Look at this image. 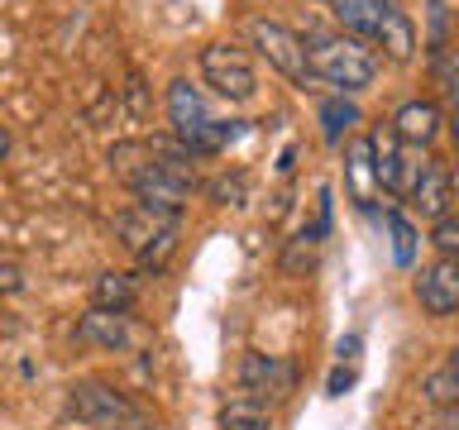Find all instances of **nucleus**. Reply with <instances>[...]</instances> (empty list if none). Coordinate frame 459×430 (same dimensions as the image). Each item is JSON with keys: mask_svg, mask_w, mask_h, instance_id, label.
I'll return each instance as SVG.
<instances>
[{"mask_svg": "<svg viewBox=\"0 0 459 430\" xmlns=\"http://www.w3.org/2000/svg\"><path fill=\"white\" fill-rule=\"evenodd\" d=\"M168 120H172V139L192 158H215L239 139V120H215L206 110V96L186 77H178L168 86Z\"/></svg>", "mask_w": 459, "mask_h": 430, "instance_id": "1", "label": "nucleus"}, {"mask_svg": "<svg viewBox=\"0 0 459 430\" xmlns=\"http://www.w3.org/2000/svg\"><path fill=\"white\" fill-rule=\"evenodd\" d=\"M311 72L316 82L335 86V91H364V86L378 77V57L364 39H350V34H321L311 39Z\"/></svg>", "mask_w": 459, "mask_h": 430, "instance_id": "2", "label": "nucleus"}, {"mask_svg": "<svg viewBox=\"0 0 459 430\" xmlns=\"http://www.w3.org/2000/svg\"><path fill=\"white\" fill-rule=\"evenodd\" d=\"M110 168L125 177V186L134 192V201L149 215H158V220H172L178 225L182 220V211H186V201H192V186L196 182H186V177H172V172H163L149 158V143H143V163H129V158H110Z\"/></svg>", "mask_w": 459, "mask_h": 430, "instance_id": "3", "label": "nucleus"}, {"mask_svg": "<svg viewBox=\"0 0 459 430\" xmlns=\"http://www.w3.org/2000/svg\"><path fill=\"white\" fill-rule=\"evenodd\" d=\"M249 43L258 53L268 57V67H278L292 86H307L316 82V72H311V48H307V39L297 34V29H287V24H278V20H249Z\"/></svg>", "mask_w": 459, "mask_h": 430, "instance_id": "4", "label": "nucleus"}, {"mask_svg": "<svg viewBox=\"0 0 459 430\" xmlns=\"http://www.w3.org/2000/svg\"><path fill=\"white\" fill-rule=\"evenodd\" d=\"M115 235H120V244L139 258L143 272H158L172 258V249H178V225L158 220V215H149L143 206H129V211L115 215Z\"/></svg>", "mask_w": 459, "mask_h": 430, "instance_id": "5", "label": "nucleus"}, {"mask_svg": "<svg viewBox=\"0 0 459 430\" xmlns=\"http://www.w3.org/2000/svg\"><path fill=\"white\" fill-rule=\"evenodd\" d=\"M201 82L230 106H244V100L258 96V72L249 53L235 48V43H206L201 48Z\"/></svg>", "mask_w": 459, "mask_h": 430, "instance_id": "6", "label": "nucleus"}, {"mask_svg": "<svg viewBox=\"0 0 459 430\" xmlns=\"http://www.w3.org/2000/svg\"><path fill=\"white\" fill-rule=\"evenodd\" d=\"M67 411L77 416V421L96 426V430H100V426H134V421H143V411L120 392V387L96 383V378L67 387Z\"/></svg>", "mask_w": 459, "mask_h": 430, "instance_id": "7", "label": "nucleus"}, {"mask_svg": "<svg viewBox=\"0 0 459 430\" xmlns=\"http://www.w3.org/2000/svg\"><path fill=\"white\" fill-rule=\"evenodd\" d=\"M239 387H244V397L264 401V407L287 401L297 392V364H292V358H278V354L249 349L239 358Z\"/></svg>", "mask_w": 459, "mask_h": 430, "instance_id": "8", "label": "nucleus"}, {"mask_svg": "<svg viewBox=\"0 0 459 430\" xmlns=\"http://www.w3.org/2000/svg\"><path fill=\"white\" fill-rule=\"evenodd\" d=\"M368 143H373V177H378V186L387 196H407L411 182H416V172L426 168V158L416 163V149H411V143H402L393 129H373Z\"/></svg>", "mask_w": 459, "mask_h": 430, "instance_id": "9", "label": "nucleus"}, {"mask_svg": "<svg viewBox=\"0 0 459 430\" xmlns=\"http://www.w3.org/2000/svg\"><path fill=\"white\" fill-rule=\"evenodd\" d=\"M416 301H421L426 315H445L459 311V258H436L430 268H421V278H416Z\"/></svg>", "mask_w": 459, "mask_h": 430, "instance_id": "10", "label": "nucleus"}, {"mask_svg": "<svg viewBox=\"0 0 459 430\" xmlns=\"http://www.w3.org/2000/svg\"><path fill=\"white\" fill-rule=\"evenodd\" d=\"M407 201L426 215V220H440V215H450V201H455V172L445 168V163H436V158H426V168L416 172V182H411Z\"/></svg>", "mask_w": 459, "mask_h": 430, "instance_id": "11", "label": "nucleus"}, {"mask_svg": "<svg viewBox=\"0 0 459 430\" xmlns=\"http://www.w3.org/2000/svg\"><path fill=\"white\" fill-rule=\"evenodd\" d=\"M77 340L82 344H100L110 354H125L134 344V325H129V311H86L82 325H77Z\"/></svg>", "mask_w": 459, "mask_h": 430, "instance_id": "12", "label": "nucleus"}, {"mask_svg": "<svg viewBox=\"0 0 459 430\" xmlns=\"http://www.w3.org/2000/svg\"><path fill=\"white\" fill-rule=\"evenodd\" d=\"M387 129H393L402 143H411V149H426V143L440 134V106L436 100H407V106H397Z\"/></svg>", "mask_w": 459, "mask_h": 430, "instance_id": "13", "label": "nucleus"}, {"mask_svg": "<svg viewBox=\"0 0 459 430\" xmlns=\"http://www.w3.org/2000/svg\"><path fill=\"white\" fill-rule=\"evenodd\" d=\"M344 177H350V196L359 211L373 206V186H378V177H373V143L368 139H350V149H344Z\"/></svg>", "mask_w": 459, "mask_h": 430, "instance_id": "14", "label": "nucleus"}, {"mask_svg": "<svg viewBox=\"0 0 459 430\" xmlns=\"http://www.w3.org/2000/svg\"><path fill=\"white\" fill-rule=\"evenodd\" d=\"M330 10H335V24H340V34H350V39H378V29H383V10L378 0H330Z\"/></svg>", "mask_w": 459, "mask_h": 430, "instance_id": "15", "label": "nucleus"}, {"mask_svg": "<svg viewBox=\"0 0 459 430\" xmlns=\"http://www.w3.org/2000/svg\"><path fill=\"white\" fill-rule=\"evenodd\" d=\"M378 43H383L387 63H411V57H416V24H411V14L397 10V5H387L383 10Z\"/></svg>", "mask_w": 459, "mask_h": 430, "instance_id": "16", "label": "nucleus"}, {"mask_svg": "<svg viewBox=\"0 0 459 430\" xmlns=\"http://www.w3.org/2000/svg\"><path fill=\"white\" fill-rule=\"evenodd\" d=\"M139 301V282L129 278V272H96V282H91V306L96 311H129Z\"/></svg>", "mask_w": 459, "mask_h": 430, "instance_id": "17", "label": "nucleus"}, {"mask_svg": "<svg viewBox=\"0 0 459 430\" xmlns=\"http://www.w3.org/2000/svg\"><path fill=\"white\" fill-rule=\"evenodd\" d=\"M221 430H273V411L254 397H230L221 407Z\"/></svg>", "mask_w": 459, "mask_h": 430, "instance_id": "18", "label": "nucleus"}, {"mask_svg": "<svg viewBox=\"0 0 459 430\" xmlns=\"http://www.w3.org/2000/svg\"><path fill=\"white\" fill-rule=\"evenodd\" d=\"M364 120L359 115V106L354 100H344V96H330L325 106H321V139L330 143V149H340L344 143V134H354V125Z\"/></svg>", "mask_w": 459, "mask_h": 430, "instance_id": "19", "label": "nucleus"}, {"mask_svg": "<svg viewBox=\"0 0 459 430\" xmlns=\"http://www.w3.org/2000/svg\"><path fill=\"white\" fill-rule=\"evenodd\" d=\"M430 77H436L440 96L459 106V43H440V48H430Z\"/></svg>", "mask_w": 459, "mask_h": 430, "instance_id": "20", "label": "nucleus"}, {"mask_svg": "<svg viewBox=\"0 0 459 430\" xmlns=\"http://www.w3.org/2000/svg\"><path fill=\"white\" fill-rule=\"evenodd\" d=\"M316 249H321V239H311L307 229H301V235L287 244L282 249V258H278V268L287 272V278H307V272L316 268Z\"/></svg>", "mask_w": 459, "mask_h": 430, "instance_id": "21", "label": "nucleus"}, {"mask_svg": "<svg viewBox=\"0 0 459 430\" xmlns=\"http://www.w3.org/2000/svg\"><path fill=\"white\" fill-rule=\"evenodd\" d=\"M387 235H393L397 268H411V263H416V225H411L402 211H387Z\"/></svg>", "mask_w": 459, "mask_h": 430, "instance_id": "22", "label": "nucleus"}, {"mask_svg": "<svg viewBox=\"0 0 459 430\" xmlns=\"http://www.w3.org/2000/svg\"><path fill=\"white\" fill-rule=\"evenodd\" d=\"M430 244H436L440 258H459V215H440L436 229H430Z\"/></svg>", "mask_w": 459, "mask_h": 430, "instance_id": "23", "label": "nucleus"}, {"mask_svg": "<svg viewBox=\"0 0 459 430\" xmlns=\"http://www.w3.org/2000/svg\"><path fill=\"white\" fill-rule=\"evenodd\" d=\"M211 196L221 201V206H244V177H221V182H211Z\"/></svg>", "mask_w": 459, "mask_h": 430, "instance_id": "24", "label": "nucleus"}, {"mask_svg": "<svg viewBox=\"0 0 459 430\" xmlns=\"http://www.w3.org/2000/svg\"><path fill=\"white\" fill-rule=\"evenodd\" d=\"M14 292H24V268L0 258V297H14Z\"/></svg>", "mask_w": 459, "mask_h": 430, "instance_id": "25", "label": "nucleus"}, {"mask_svg": "<svg viewBox=\"0 0 459 430\" xmlns=\"http://www.w3.org/2000/svg\"><path fill=\"white\" fill-rule=\"evenodd\" d=\"M125 100H129V115H134V120H143V115H149V91H143V82H139V77H129Z\"/></svg>", "mask_w": 459, "mask_h": 430, "instance_id": "26", "label": "nucleus"}, {"mask_svg": "<svg viewBox=\"0 0 459 430\" xmlns=\"http://www.w3.org/2000/svg\"><path fill=\"white\" fill-rule=\"evenodd\" d=\"M330 397H344V392H350V387H354V368H335V373H330Z\"/></svg>", "mask_w": 459, "mask_h": 430, "instance_id": "27", "label": "nucleus"}, {"mask_svg": "<svg viewBox=\"0 0 459 430\" xmlns=\"http://www.w3.org/2000/svg\"><path fill=\"white\" fill-rule=\"evenodd\" d=\"M445 378L455 383V397H459V344L450 349V358H445Z\"/></svg>", "mask_w": 459, "mask_h": 430, "instance_id": "28", "label": "nucleus"}, {"mask_svg": "<svg viewBox=\"0 0 459 430\" xmlns=\"http://www.w3.org/2000/svg\"><path fill=\"white\" fill-rule=\"evenodd\" d=\"M440 430H459V401H455V407L440 416Z\"/></svg>", "mask_w": 459, "mask_h": 430, "instance_id": "29", "label": "nucleus"}, {"mask_svg": "<svg viewBox=\"0 0 459 430\" xmlns=\"http://www.w3.org/2000/svg\"><path fill=\"white\" fill-rule=\"evenodd\" d=\"M5 158H10V129L0 125V163H5Z\"/></svg>", "mask_w": 459, "mask_h": 430, "instance_id": "30", "label": "nucleus"}, {"mask_svg": "<svg viewBox=\"0 0 459 430\" xmlns=\"http://www.w3.org/2000/svg\"><path fill=\"white\" fill-rule=\"evenodd\" d=\"M100 430H149V421H134V426H100Z\"/></svg>", "mask_w": 459, "mask_h": 430, "instance_id": "31", "label": "nucleus"}, {"mask_svg": "<svg viewBox=\"0 0 459 430\" xmlns=\"http://www.w3.org/2000/svg\"><path fill=\"white\" fill-rule=\"evenodd\" d=\"M450 129H455V143H459V115H455V125H450Z\"/></svg>", "mask_w": 459, "mask_h": 430, "instance_id": "32", "label": "nucleus"}, {"mask_svg": "<svg viewBox=\"0 0 459 430\" xmlns=\"http://www.w3.org/2000/svg\"><path fill=\"white\" fill-rule=\"evenodd\" d=\"M378 5H387V0H378Z\"/></svg>", "mask_w": 459, "mask_h": 430, "instance_id": "33", "label": "nucleus"}]
</instances>
